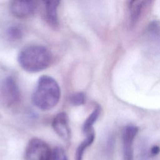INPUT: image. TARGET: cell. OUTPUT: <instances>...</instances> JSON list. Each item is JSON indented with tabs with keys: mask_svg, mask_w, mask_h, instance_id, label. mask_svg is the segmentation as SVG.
<instances>
[{
	"mask_svg": "<svg viewBox=\"0 0 160 160\" xmlns=\"http://www.w3.org/2000/svg\"><path fill=\"white\" fill-rule=\"evenodd\" d=\"M69 101L74 106L82 105L86 102V96L82 92L74 93L69 97Z\"/></svg>",
	"mask_w": 160,
	"mask_h": 160,
	"instance_id": "cell-13",
	"label": "cell"
},
{
	"mask_svg": "<svg viewBox=\"0 0 160 160\" xmlns=\"http://www.w3.org/2000/svg\"><path fill=\"white\" fill-rule=\"evenodd\" d=\"M20 66L30 72L41 71L47 68L51 62L52 54L44 46L32 44L22 48L18 56Z\"/></svg>",
	"mask_w": 160,
	"mask_h": 160,
	"instance_id": "cell-1",
	"label": "cell"
},
{
	"mask_svg": "<svg viewBox=\"0 0 160 160\" xmlns=\"http://www.w3.org/2000/svg\"><path fill=\"white\" fill-rule=\"evenodd\" d=\"M6 34L9 39L11 41H18L22 37L23 31L20 26L12 25L8 28Z\"/></svg>",
	"mask_w": 160,
	"mask_h": 160,
	"instance_id": "cell-12",
	"label": "cell"
},
{
	"mask_svg": "<svg viewBox=\"0 0 160 160\" xmlns=\"http://www.w3.org/2000/svg\"><path fill=\"white\" fill-rule=\"evenodd\" d=\"M151 0H129V25L134 27L139 21L145 8Z\"/></svg>",
	"mask_w": 160,
	"mask_h": 160,
	"instance_id": "cell-8",
	"label": "cell"
},
{
	"mask_svg": "<svg viewBox=\"0 0 160 160\" xmlns=\"http://www.w3.org/2000/svg\"><path fill=\"white\" fill-rule=\"evenodd\" d=\"M51 154L52 151L46 142L33 138L27 145L25 158L26 160H51Z\"/></svg>",
	"mask_w": 160,
	"mask_h": 160,
	"instance_id": "cell-3",
	"label": "cell"
},
{
	"mask_svg": "<svg viewBox=\"0 0 160 160\" xmlns=\"http://www.w3.org/2000/svg\"><path fill=\"white\" fill-rule=\"evenodd\" d=\"M14 1H23V2H31V1H36V0H14Z\"/></svg>",
	"mask_w": 160,
	"mask_h": 160,
	"instance_id": "cell-16",
	"label": "cell"
},
{
	"mask_svg": "<svg viewBox=\"0 0 160 160\" xmlns=\"http://www.w3.org/2000/svg\"><path fill=\"white\" fill-rule=\"evenodd\" d=\"M101 112V109L99 106L96 107L91 114L88 117L86 120L84 121L82 126L83 132L86 134L92 131H93L92 126L98 119Z\"/></svg>",
	"mask_w": 160,
	"mask_h": 160,
	"instance_id": "cell-11",
	"label": "cell"
},
{
	"mask_svg": "<svg viewBox=\"0 0 160 160\" xmlns=\"http://www.w3.org/2000/svg\"><path fill=\"white\" fill-rule=\"evenodd\" d=\"M160 151V148L158 146H154L151 149V154L152 155H156Z\"/></svg>",
	"mask_w": 160,
	"mask_h": 160,
	"instance_id": "cell-15",
	"label": "cell"
},
{
	"mask_svg": "<svg viewBox=\"0 0 160 160\" xmlns=\"http://www.w3.org/2000/svg\"><path fill=\"white\" fill-rule=\"evenodd\" d=\"M20 91L16 79L12 76L6 78L0 87V98L8 106L18 103L20 100Z\"/></svg>",
	"mask_w": 160,
	"mask_h": 160,
	"instance_id": "cell-4",
	"label": "cell"
},
{
	"mask_svg": "<svg viewBox=\"0 0 160 160\" xmlns=\"http://www.w3.org/2000/svg\"><path fill=\"white\" fill-rule=\"evenodd\" d=\"M44 5L47 22L52 28H56L58 23L57 8L60 0H41Z\"/></svg>",
	"mask_w": 160,
	"mask_h": 160,
	"instance_id": "cell-9",
	"label": "cell"
},
{
	"mask_svg": "<svg viewBox=\"0 0 160 160\" xmlns=\"http://www.w3.org/2000/svg\"><path fill=\"white\" fill-rule=\"evenodd\" d=\"M37 1L23 2L11 0L10 9L12 14L19 18H24L33 14Z\"/></svg>",
	"mask_w": 160,
	"mask_h": 160,
	"instance_id": "cell-6",
	"label": "cell"
},
{
	"mask_svg": "<svg viewBox=\"0 0 160 160\" xmlns=\"http://www.w3.org/2000/svg\"><path fill=\"white\" fill-rule=\"evenodd\" d=\"M86 139L79 145V146L76 149L75 160H82V156L86 149L93 142L95 138L94 130L86 134Z\"/></svg>",
	"mask_w": 160,
	"mask_h": 160,
	"instance_id": "cell-10",
	"label": "cell"
},
{
	"mask_svg": "<svg viewBox=\"0 0 160 160\" xmlns=\"http://www.w3.org/2000/svg\"><path fill=\"white\" fill-rule=\"evenodd\" d=\"M61 97L60 88L54 79L49 76H42L32 95V102L34 106L42 110L54 108Z\"/></svg>",
	"mask_w": 160,
	"mask_h": 160,
	"instance_id": "cell-2",
	"label": "cell"
},
{
	"mask_svg": "<svg viewBox=\"0 0 160 160\" xmlns=\"http://www.w3.org/2000/svg\"><path fill=\"white\" fill-rule=\"evenodd\" d=\"M138 132L136 126L129 125L124 128L122 132L123 160H133V141Z\"/></svg>",
	"mask_w": 160,
	"mask_h": 160,
	"instance_id": "cell-5",
	"label": "cell"
},
{
	"mask_svg": "<svg viewBox=\"0 0 160 160\" xmlns=\"http://www.w3.org/2000/svg\"><path fill=\"white\" fill-rule=\"evenodd\" d=\"M51 160H68L64 150L60 147L55 148L52 151Z\"/></svg>",
	"mask_w": 160,
	"mask_h": 160,
	"instance_id": "cell-14",
	"label": "cell"
},
{
	"mask_svg": "<svg viewBox=\"0 0 160 160\" xmlns=\"http://www.w3.org/2000/svg\"><path fill=\"white\" fill-rule=\"evenodd\" d=\"M55 132L63 139L68 141L71 137V130L68 123V118L65 112L58 114L52 122Z\"/></svg>",
	"mask_w": 160,
	"mask_h": 160,
	"instance_id": "cell-7",
	"label": "cell"
}]
</instances>
